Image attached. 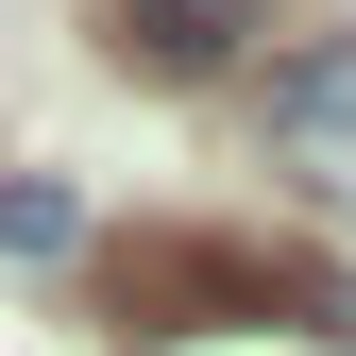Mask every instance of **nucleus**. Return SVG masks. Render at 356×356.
Here are the masks:
<instances>
[{"label": "nucleus", "mask_w": 356, "mask_h": 356, "mask_svg": "<svg viewBox=\"0 0 356 356\" xmlns=\"http://www.w3.org/2000/svg\"><path fill=\"white\" fill-rule=\"evenodd\" d=\"M119 305H136V323H272V305H339V289L323 272H254V254L136 238V254H119Z\"/></svg>", "instance_id": "nucleus-1"}, {"label": "nucleus", "mask_w": 356, "mask_h": 356, "mask_svg": "<svg viewBox=\"0 0 356 356\" xmlns=\"http://www.w3.org/2000/svg\"><path fill=\"white\" fill-rule=\"evenodd\" d=\"M272 153L305 170V187H356V34H339V51H305V68L272 85Z\"/></svg>", "instance_id": "nucleus-2"}, {"label": "nucleus", "mask_w": 356, "mask_h": 356, "mask_svg": "<svg viewBox=\"0 0 356 356\" xmlns=\"http://www.w3.org/2000/svg\"><path fill=\"white\" fill-rule=\"evenodd\" d=\"M272 0H136V68H220Z\"/></svg>", "instance_id": "nucleus-3"}, {"label": "nucleus", "mask_w": 356, "mask_h": 356, "mask_svg": "<svg viewBox=\"0 0 356 356\" xmlns=\"http://www.w3.org/2000/svg\"><path fill=\"white\" fill-rule=\"evenodd\" d=\"M68 238H85V204L51 187V170H17V187H0V254H34V272H51Z\"/></svg>", "instance_id": "nucleus-4"}]
</instances>
